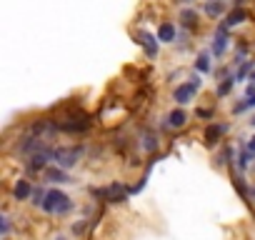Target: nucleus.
<instances>
[{
	"instance_id": "f257e3e1",
	"label": "nucleus",
	"mask_w": 255,
	"mask_h": 240,
	"mask_svg": "<svg viewBox=\"0 0 255 240\" xmlns=\"http://www.w3.org/2000/svg\"><path fill=\"white\" fill-rule=\"evenodd\" d=\"M45 213H55V215H65V213H70L73 210V200L65 195V193H60V190H48V195H45V200H43V205H40Z\"/></svg>"
},
{
	"instance_id": "f03ea898",
	"label": "nucleus",
	"mask_w": 255,
	"mask_h": 240,
	"mask_svg": "<svg viewBox=\"0 0 255 240\" xmlns=\"http://www.w3.org/2000/svg\"><path fill=\"white\" fill-rule=\"evenodd\" d=\"M203 88V80L200 78H190L188 83H183L180 88H175V93H173V100L178 103V105H188V103H193V98H195V93Z\"/></svg>"
},
{
	"instance_id": "7ed1b4c3",
	"label": "nucleus",
	"mask_w": 255,
	"mask_h": 240,
	"mask_svg": "<svg viewBox=\"0 0 255 240\" xmlns=\"http://www.w3.org/2000/svg\"><path fill=\"white\" fill-rule=\"evenodd\" d=\"M80 155H83V150L80 148H58V150H53V160L60 165V168H73L78 160H80Z\"/></svg>"
},
{
	"instance_id": "20e7f679",
	"label": "nucleus",
	"mask_w": 255,
	"mask_h": 240,
	"mask_svg": "<svg viewBox=\"0 0 255 240\" xmlns=\"http://www.w3.org/2000/svg\"><path fill=\"white\" fill-rule=\"evenodd\" d=\"M228 45H230V38H228V28L225 25H220L218 30H215V38H213V55H225V50H228Z\"/></svg>"
},
{
	"instance_id": "39448f33",
	"label": "nucleus",
	"mask_w": 255,
	"mask_h": 240,
	"mask_svg": "<svg viewBox=\"0 0 255 240\" xmlns=\"http://www.w3.org/2000/svg\"><path fill=\"white\" fill-rule=\"evenodd\" d=\"M203 13H205L208 18H220V15L228 13V3H225V0H205Z\"/></svg>"
},
{
	"instance_id": "423d86ee",
	"label": "nucleus",
	"mask_w": 255,
	"mask_h": 240,
	"mask_svg": "<svg viewBox=\"0 0 255 240\" xmlns=\"http://www.w3.org/2000/svg\"><path fill=\"white\" fill-rule=\"evenodd\" d=\"M53 158V153L50 150H40V153H35L30 160H28V170H33V173H38V170H45V165H48V160Z\"/></svg>"
},
{
	"instance_id": "0eeeda50",
	"label": "nucleus",
	"mask_w": 255,
	"mask_h": 240,
	"mask_svg": "<svg viewBox=\"0 0 255 240\" xmlns=\"http://www.w3.org/2000/svg\"><path fill=\"white\" fill-rule=\"evenodd\" d=\"M140 45L145 48V53H148L150 58H155V55H158V45H160V40H158V35L153 38L150 33L143 30V33H140Z\"/></svg>"
},
{
	"instance_id": "6e6552de",
	"label": "nucleus",
	"mask_w": 255,
	"mask_h": 240,
	"mask_svg": "<svg viewBox=\"0 0 255 240\" xmlns=\"http://www.w3.org/2000/svg\"><path fill=\"white\" fill-rule=\"evenodd\" d=\"M175 25L170 23V20H165V23H160V28H158V40L160 43H175Z\"/></svg>"
},
{
	"instance_id": "1a4fd4ad",
	"label": "nucleus",
	"mask_w": 255,
	"mask_h": 240,
	"mask_svg": "<svg viewBox=\"0 0 255 240\" xmlns=\"http://www.w3.org/2000/svg\"><path fill=\"white\" fill-rule=\"evenodd\" d=\"M198 10H193V8H185V10H180V25L185 28V30H193L195 25H198Z\"/></svg>"
},
{
	"instance_id": "9d476101",
	"label": "nucleus",
	"mask_w": 255,
	"mask_h": 240,
	"mask_svg": "<svg viewBox=\"0 0 255 240\" xmlns=\"http://www.w3.org/2000/svg\"><path fill=\"white\" fill-rule=\"evenodd\" d=\"M225 130H228V125H218V123L208 125V128H205V143H208V145L218 143V140H220V135H223Z\"/></svg>"
},
{
	"instance_id": "9b49d317",
	"label": "nucleus",
	"mask_w": 255,
	"mask_h": 240,
	"mask_svg": "<svg viewBox=\"0 0 255 240\" xmlns=\"http://www.w3.org/2000/svg\"><path fill=\"white\" fill-rule=\"evenodd\" d=\"M30 193H33V188H30V183H28V180H18V183H15V188H13L15 200H28V198H30Z\"/></svg>"
},
{
	"instance_id": "f8f14e48",
	"label": "nucleus",
	"mask_w": 255,
	"mask_h": 240,
	"mask_svg": "<svg viewBox=\"0 0 255 240\" xmlns=\"http://www.w3.org/2000/svg\"><path fill=\"white\" fill-rule=\"evenodd\" d=\"M185 123H188V115H185V110H180V108L168 115V125H170V128H183Z\"/></svg>"
},
{
	"instance_id": "ddd939ff",
	"label": "nucleus",
	"mask_w": 255,
	"mask_h": 240,
	"mask_svg": "<svg viewBox=\"0 0 255 240\" xmlns=\"http://www.w3.org/2000/svg\"><path fill=\"white\" fill-rule=\"evenodd\" d=\"M45 178H48L50 183H70L65 168H50V170H45Z\"/></svg>"
},
{
	"instance_id": "4468645a",
	"label": "nucleus",
	"mask_w": 255,
	"mask_h": 240,
	"mask_svg": "<svg viewBox=\"0 0 255 240\" xmlns=\"http://www.w3.org/2000/svg\"><path fill=\"white\" fill-rule=\"evenodd\" d=\"M243 20H245V10L238 8V10H233V13L225 15V23H223V25H225V28H233V25H238V23H243Z\"/></svg>"
},
{
	"instance_id": "2eb2a0df",
	"label": "nucleus",
	"mask_w": 255,
	"mask_h": 240,
	"mask_svg": "<svg viewBox=\"0 0 255 240\" xmlns=\"http://www.w3.org/2000/svg\"><path fill=\"white\" fill-rule=\"evenodd\" d=\"M195 70L198 73H210V53H200L195 58Z\"/></svg>"
},
{
	"instance_id": "dca6fc26",
	"label": "nucleus",
	"mask_w": 255,
	"mask_h": 240,
	"mask_svg": "<svg viewBox=\"0 0 255 240\" xmlns=\"http://www.w3.org/2000/svg\"><path fill=\"white\" fill-rule=\"evenodd\" d=\"M233 85H235V78H223L220 83H218V88H215V93L223 98V95H228L230 90H233Z\"/></svg>"
},
{
	"instance_id": "f3484780",
	"label": "nucleus",
	"mask_w": 255,
	"mask_h": 240,
	"mask_svg": "<svg viewBox=\"0 0 255 240\" xmlns=\"http://www.w3.org/2000/svg\"><path fill=\"white\" fill-rule=\"evenodd\" d=\"M253 70V60H243V65H238V73H235V80H245Z\"/></svg>"
},
{
	"instance_id": "a211bd4d",
	"label": "nucleus",
	"mask_w": 255,
	"mask_h": 240,
	"mask_svg": "<svg viewBox=\"0 0 255 240\" xmlns=\"http://www.w3.org/2000/svg\"><path fill=\"white\" fill-rule=\"evenodd\" d=\"M143 148H145L148 153H153V150L158 148V143H155V135H153V133H145V135H143Z\"/></svg>"
},
{
	"instance_id": "6ab92c4d",
	"label": "nucleus",
	"mask_w": 255,
	"mask_h": 240,
	"mask_svg": "<svg viewBox=\"0 0 255 240\" xmlns=\"http://www.w3.org/2000/svg\"><path fill=\"white\" fill-rule=\"evenodd\" d=\"M250 158H253V155H250V150H248V148H245V150H243V153L238 155V165H240V170H245V168H248Z\"/></svg>"
},
{
	"instance_id": "aec40b11",
	"label": "nucleus",
	"mask_w": 255,
	"mask_h": 240,
	"mask_svg": "<svg viewBox=\"0 0 255 240\" xmlns=\"http://www.w3.org/2000/svg\"><path fill=\"white\" fill-rule=\"evenodd\" d=\"M245 148H248V150H250V155L255 158V135H253V138H248V143H245Z\"/></svg>"
},
{
	"instance_id": "412c9836",
	"label": "nucleus",
	"mask_w": 255,
	"mask_h": 240,
	"mask_svg": "<svg viewBox=\"0 0 255 240\" xmlns=\"http://www.w3.org/2000/svg\"><path fill=\"white\" fill-rule=\"evenodd\" d=\"M210 115H213V110H208V108L200 110V108H198V118H210Z\"/></svg>"
},
{
	"instance_id": "4be33fe9",
	"label": "nucleus",
	"mask_w": 255,
	"mask_h": 240,
	"mask_svg": "<svg viewBox=\"0 0 255 240\" xmlns=\"http://www.w3.org/2000/svg\"><path fill=\"white\" fill-rule=\"evenodd\" d=\"M8 233H10V220L3 218V235H8Z\"/></svg>"
},
{
	"instance_id": "5701e85b",
	"label": "nucleus",
	"mask_w": 255,
	"mask_h": 240,
	"mask_svg": "<svg viewBox=\"0 0 255 240\" xmlns=\"http://www.w3.org/2000/svg\"><path fill=\"white\" fill-rule=\"evenodd\" d=\"M250 80H253V83H255V70H253V73H250Z\"/></svg>"
},
{
	"instance_id": "b1692460",
	"label": "nucleus",
	"mask_w": 255,
	"mask_h": 240,
	"mask_svg": "<svg viewBox=\"0 0 255 240\" xmlns=\"http://www.w3.org/2000/svg\"><path fill=\"white\" fill-rule=\"evenodd\" d=\"M245 3V0H235V5H243Z\"/></svg>"
},
{
	"instance_id": "393cba45",
	"label": "nucleus",
	"mask_w": 255,
	"mask_h": 240,
	"mask_svg": "<svg viewBox=\"0 0 255 240\" xmlns=\"http://www.w3.org/2000/svg\"><path fill=\"white\" fill-rule=\"evenodd\" d=\"M250 123H253V128H255V115H253V120H250Z\"/></svg>"
},
{
	"instance_id": "a878e982",
	"label": "nucleus",
	"mask_w": 255,
	"mask_h": 240,
	"mask_svg": "<svg viewBox=\"0 0 255 240\" xmlns=\"http://www.w3.org/2000/svg\"><path fill=\"white\" fill-rule=\"evenodd\" d=\"M175 3H188V0H175Z\"/></svg>"
},
{
	"instance_id": "bb28decb",
	"label": "nucleus",
	"mask_w": 255,
	"mask_h": 240,
	"mask_svg": "<svg viewBox=\"0 0 255 240\" xmlns=\"http://www.w3.org/2000/svg\"><path fill=\"white\" fill-rule=\"evenodd\" d=\"M253 195H255V188H253Z\"/></svg>"
},
{
	"instance_id": "cd10ccee",
	"label": "nucleus",
	"mask_w": 255,
	"mask_h": 240,
	"mask_svg": "<svg viewBox=\"0 0 255 240\" xmlns=\"http://www.w3.org/2000/svg\"><path fill=\"white\" fill-rule=\"evenodd\" d=\"M58 240H63V238H58Z\"/></svg>"
}]
</instances>
